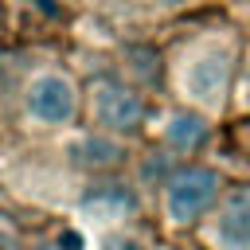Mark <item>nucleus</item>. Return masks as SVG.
I'll return each instance as SVG.
<instances>
[{
    "label": "nucleus",
    "mask_w": 250,
    "mask_h": 250,
    "mask_svg": "<svg viewBox=\"0 0 250 250\" xmlns=\"http://www.w3.org/2000/svg\"><path fill=\"white\" fill-rule=\"evenodd\" d=\"M242 47H246V31L230 16L188 31L164 55V74H168V86L180 98V105L199 109L211 121L223 117L234 105Z\"/></svg>",
    "instance_id": "nucleus-1"
},
{
    "label": "nucleus",
    "mask_w": 250,
    "mask_h": 250,
    "mask_svg": "<svg viewBox=\"0 0 250 250\" xmlns=\"http://www.w3.org/2000/svg\"><path fill=\"white\" fill-rule=\"evenodd\" d=\"M227 180L219 168L207 164H184L164 180V215L172 227H191L203 215H211V207L223 199Z\"/></svg>",
    "instance_id": "nucleus-2"
},
{
    "label": "nucleus",
    "mask_w": 250,
    "mask_h": 250,
    "mask_svg": "<svg viewBox=\"0 0 250 250\" xmlns=\"http://www.w3.org/2000/svg\"><path fill=\"white\" fill-rule=\"evenodd\" d=\"M90 113L102 133L109 137H129L148 121V102L137 86L117 82V78H98L90 86Z\"/></svg>",
    "instance_id": "nucleus-3"
},
{
    "label": "nucleus",
    "mask_w": 250,
    "mask_h": 250,
    "mask_svg": "<svg viewBox=\"0 0 250 250\" xmlns=\"http://www.w3.org/2000/svg\"><path fill=\"white\" fill-rule=\"evenodd\" d=\"M211 250H250V180L223 191L203 227Z\"/></svg>",
    "instance_id": "nucleus-4"
},
{
    "label": "nucleus",
    "mask_w": 250,
    "mask_h": 250,
    "mask_svg": "<svg viewBox=\"0 0 250 250\" xmlns=\"http://www.w3.org/2000/svg\"><path fill=\"white\" fill-rule=\"evenodd\" d=\"M78 109V90L62 70H43L27 86V113L43 125H66Z\"/></svg>",
    "instance_id": "nucleus-5"
},
{
    "label": "nucleus",
    "mask_w": 250,
    "mask_h": 250,
    "mask_svg": "<svg viewBox=\"0 0 250 250\" xmlns=\"http://www.w3.org/2000/svg\"><path fill=\"white\" fill-rule=\"evenodd\" d=\"M164 145L172 148V152H180V156H191V152H199L207 141H211V117H203L199 109H188V105H180V109H172L168 117H164Z\"/></svg>",
    "instance_id": "nucleus-6"
},
{
    "label": "nucleus",
    "mask_w": 250,
    "mask_h": 250,
    "mask_svg": "<svg viewBox=\"0 0 250 250\" xmlns=\"http://www.w3.org/2000/svg\"><path fill=\"white\" fill-rule=\"evenodd\" d=\"M82 211L90 215V219H125V215H133L137 211V195L125 188V184H102V188H90L86 195H82Z\"/></svg>",
    "instance_id": "nucleus-7"
},
{
    "label": "nucleus",
    "mask_w": 250,
    "mask_h": 250,
    "mask_svg": "<svg viewBox=\"0 0 250 250\" xmlns=\"http://www.w3.org/2000/svg\"><path fill=\"white\" fill-rule=\"evenodd\" d=\"M70 156L82 168H113V164L125 160V145L117 137H109V133H90L70 148Z\"/></svg>",
    "instance_id": "nucleus-8"
},
{
    "label": "nucleus",
    "mask_w": 250,
    "mask_h": 250,
    "mask_svg": "<svg viewBox=\"0 0 250 250\" xmlns=\"http://www.w3.org/2000/svg\"><path fill=\"white\" fill-rule=\"evenodd\" d=\"M234 109H250V31H246L242 62H238V82H234Z\"/></svg>",
    "instance_id": "nucleus-9"
},
{
    "label": "nucleus",
    "mask_w": 250,
    "mask_h": 250,
    "mask_svg": "<svg viewBox=\"0 0 250 250\" xmlns=\"http://www.w3.org/2000/svg\"><path fill=\"white\" fill-rule=\"evenodd\" d=\"M230 20L242 31H250V0H230Z\"/></svg>",
    "instance_id": "nucleus-10"
},
{
    "label": "nucleus",
    "mask_w": 250,
    "mask_h": 250,
    "mask_svg": "<svg viewBox=\"0 0 250 250\" xmlns=\"http://www.w3.org/2000/svg\"><path fill=\"white\" fill-rule=\"evenodd\" d=\"M59 250H82V234L78 230H62L59 234Z\"/></svg>",
    "instance_id": "nucleus-11"
},
{
    "label": "nucleus",
    "mask_w": 250,
    "mask_h": 250,
    "mask_svg": "<svg viewBox=\"0 0 250 250\" xmlns=\"http://www.w3.org/2000/svg\"><path fill=\"white\" fill-rule=\"evenodd\" d=\"M102 250H145V242H137V238H109Z\"/></svg>",
    "instance_id": "nucleus-12"
},
{
    "label": "nucleus",
    "mask_w": 250,
    "mask_h": 250,
    "mask_svg": "<svg viewBox=\"0 0 250 250\" xmlns=\"http://www.w3.org/2000/svg\"><path fill=\"white\" fill-rule=\"evenodd\" d=\"M148 4H156V8H164V12H184V8H191V4H199V0H148Z\"/></svg>",
    "instance_id": "nucleus-13"
},
{
    "label": "nucleus",
    "mask_w": 250,
    "mask_h": 250,
    "mask_svg": "<svg viewBox=\"0 0 250 250\" xmlns=\"http://www.w3.org/2000/svg\"><path fill=\"white\" fill-rule=\"evenodd\" d=\"M0 250H16V238L8 230H0Z\"/></svg>",
    "instance_id": "nucleus-14"
},
{
    "label": "nucleus",
    "mask_w": 250,
    "mask_h": 250,
    "mask_svg": "<svg viewBox=\"0 0 250 250\" xmlns=\"http://www.w3.org/2000/svg\"><path fill=\"white\" fill-rule=\"evenodd\" d=\"M31 4H35V8H43V12H55V4H51V0H31Z\"/></svg>",
    "instance_id": "nucleus-15"
}]
</instances>
